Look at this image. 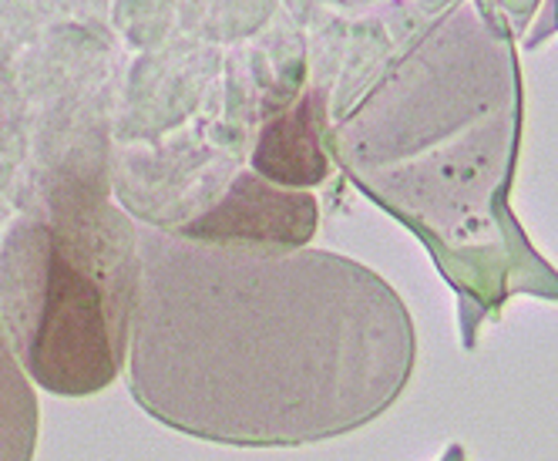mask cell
Returning <instances> with one entry per match:
<instances>
[{"mask_svg": "<svg viewBox=\"0 0 558 461\" xmlns=\"http://www.w3.org/2000/svg\"><path fill=\"white\" fill-rule=\"evenodd\" d=\"M129 388L166 428L296 448L364 428L404 391L414 324L347 256L145 233Z\"/></svg>", "mask_w": 558, "mask_h": 461, "instance_id": "1", "label": "cell"}, {"mask_svg": "<svg viewBox=\"0 0 558 461\" xmlns=\"http://www.w3.org/2000/svg\"><path fill=\"white\" fill-rule=\"evenodd\" d=\"M135 283L118 216L17 219L0 243V327L27 377L61 398L105 391L129 361Z\"/></svg>", "mask_w": 558, "mask_h": 461, "instance_id": "2", "label": "cell"}, {"mask_svg": "<svg viewBox=\"0 0 558 461\" xmlns=\"http://www.w3.org/2000/svg\"><path fill=\"white\" fill-rule=\"evenodd\" d=\"M316 229V203L306 192L272 185L263 175H239L226 199L179 233L213 243L303 246Z\"/></svg>", "mask_w": 558, "mask_h": 461, "instance_id": "3", "label": "cell"}, {"mask_svg": "<svg viewBox=\"0 0 558 461\" xmlns=\"http://www.w3.org/2000/svg\"><path fill=\"white\" fill-rule=\"evenodd\" d=\"M324 101L310 95L283 119L266 125L259 135L253 169L272 185H316L327 175V159L320 151V135H316V122H320Z\"/></svg>", "mask_w": 558, "mask_h": 461, "instance_id": "4", "label": "cell"}, {"mask_svg": "<svg viewBox=\"0 0 558 461\" xmlns=\"http://www.w3.org/2000/svg\"><path fill=\"white\" fill-rule=\"evenodd\" d=\"M41 408L34 384L0 327V461H34Z\"/></svg>", "mask_w": 558, "mask_h": 461, "instance_id": "5", "label": "cell"}, {"mask_svg": "<svg viewBox=\"0 0 558 461\" xmlns=\"http://www.w3.org/2000/svg\"><path fill=\"white\" fill-rule=\"evenodd\" d=\"M445 461H461V451H458V448H454V451H451V454H448V458H445Z\"/></svg>", "mask_w": 558, "mask_h": 461, "instance_id": "6", "label": "cell"}]
</instances>
